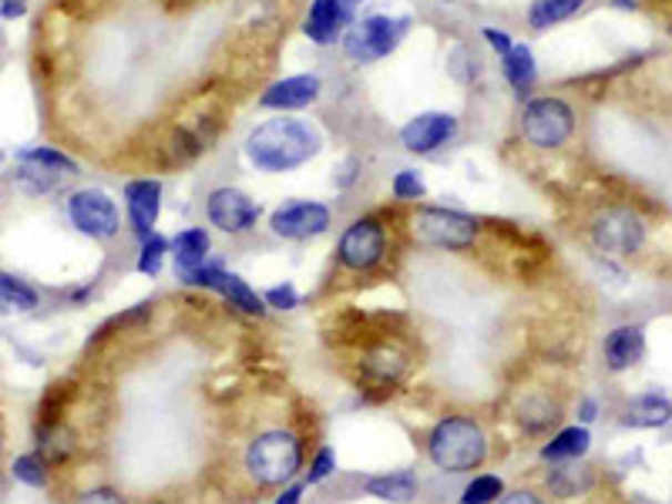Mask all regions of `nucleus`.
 <instances>
[{
	"mask_svg": "<svg viewBox=\"0 0 672 504\" xmlns=\"http://www.w3.org/2000/svg\"><path fill=\"white\" fill-rule=\"evenodd\" d=\"M319 78L316 74H296V78H283L279 84H273L259 104L273 108V111H293V108H306L319 98Z\"/></svg>",
	"mask_w": 672,
	"mask_h": 504,
	"instance_id": "nucleus-15",
	"label": "nucleus"
},
{
	"mask_svg": "<svg viewBox=\"0 0 672 504\" xmlns=\"http://www.w3.org/2000/svg\"><path fill=\"white\" fill-rule=\"evenodd\" d=\"M38 306V290L14 273H0V313H24Z\"/></svg>",
	"mask_w": 672,
	"mask_h": 504,
	"instance_id": "nucleus-22",
	"label": "nucleus"
},
{
	"mask_svg": "<svg viewBox=\"0 0 672 504\" xmlns=\"http://www.w3.org/2000/svg\"><path fill=\"white\" fill-rule=\"evenodd\" d=\"M68 219L91 239H115L122 229L119 209L101 189H78L68 195Z\"/></svg>",
	"mask_w": 672,
	"mask_h": 504,
	"instance_id": "nucleus-7",
	"label": "nucleus"
},
{
	"mask_svg": "<svg viewBox=\"0 0 672 504\" xmlns=\"http://www.w3.org/2000/svg\"><path fill=\"white\" fill-rule=\"evenodd\" d=\"M266 303L276 306V310H293V306L299 303V296H296V290L286 283V286H273V290L266 293Z\"/></svg>",
	"mask_w": 672,
	"mask_h": 504,
	"instance_id": "nucleus-36",
	"label": "nucleus"
},
{
	"mask_svg": "<svg viewBox=\"0 0 672 504\" xmlns=\"http://www.w3.org/2000/svg\"><path fill=\"white\" fill-rule=\"evenodd\" d=\"M344 4H350V8H357V4H360V0H344Z\"/></svg>",
	"mask_w": 672,
	"mask_h": 504,
	"instance_id": "nucleus-42",
	"label": "nucleus"
},
{
	"mask_svg": "<svg viewBox=\"0 0 672 504\" xmlns=\"http://www.w3.org/2000/svg\"><path fill=\"white\" fill-rule=\"evenodd\" d=\"M21 162H31V165H41V169H51L58 175H74L78 172V162L68 159L64 152H54V149H24L18 155Z\"/></svg>",
	"mask_w": 672,
	"mask_h": 504,
	"instance_id": "nucleus-29",
	"label": "nucleus"
},
{
	"mask_svg": "<svg viewBox=\"0 0 672 504\" xmlns=\"http://www.w3.org/2000/svg\"><path fill=\"white\" fill-rule=\"evenodd\" d=\"M165 252H169V242L162 239V235H149L145 242H142V256H139V273H149V276H159V270H162V260H165Z\"/></svg>",
	"mask_w": 672,
	"mask_h": 504,
	"instance_id": "nucleus-32",
	"label": "nucleus"
},
{
	"mask_svg": "<svg viewBox=\"0 0 672 504\" xmlns=\"http://www.w3.org/2000/svg\"><path fill=\"white\" fill-rule=\"evenodd\" d=\"M319 152V135L306 121L269 118L246 139V155L259 172H289Z\"/></svg>",
	"mask_w": 672,
	"mask_h": 504,
	"instance_id": "nucleus-1",
	"label": "nucleus"
},
{
	"mask_svg": "<svg viewBox=\"0 0 672 504\" xmlns=\"http://www.w3.org/2000/svg\"><path fill=\"white\" fill-rule=\"evenodd\" d=\"M672 417V404L659 394H642L625 407V427H662Z\"/></svg>",
	"mask_w": 672,
	"mask_h": 504,
	"instance_id": "nucleus-18",
	"label": "nucleus"
},
{
	"mask_svg": "<svg viewBox=\"0 0 672 504\" xmlns=\"http://www.w3.org/2000/svg\"><path fill=\"white\" fill-rule=\"evenodd\" d=\"M485 38H488V44H491V48H495V51H498L501 58H505V54H508V51L515 48V41H511V38L505 34V31H498V28H485Z\"/></svg>",
	"mask_w": 672,
	"mask_h": 504,
	"instance_id": "nucleus-37",
	"label": "nucleus"
},
{
	"mask_svg": "<svg viewBox=\"0 0 672 504\" xmlns=\"http://www.w3.org/2000/svg\"><path fill=\"white\" fill-rule=\"evenodd\" d=\"M592 239L602 252H612V256H632V252H639V245L645 242V225L629 209H605L592 225Z\"/></svg>",
	"mask_w": 672,
	"mask_h": 504,
	"instance_id": "nucleus-9",
	"label": "nucleus"
},
{
	"mask_svg": "<svg viewBox=\"0 0 672 504\" xmlns=\"http://www.w3.org/2000/svg\"><path fill=\"white\" fill-rule=\"evenodd\" d=\"M125 209H129V222L135 229V235L145 242L159 222V209H162V185L159 179H139L125 185Z\"/></svg>",
	"mask_w": 672,
	"mask_h": 504,
	"instance_id": "nucleus-13",
	"label": "nucleus"
},
{
	"mask_svg": "<svg viewBox=\"0 0 672 504\" xmlns=\"http://www.w3.org/2000/svg\"><path fill=\"white\" fill-rule=\"evenodd\" d=\"M414 235L437 249H468L478 239V222L455 209H417Z\"/></svg>",
	"mask_w": 672,
	"mask_h": 504,
	"instance_id": "nucleus-6",
	"label": "nucleus"
},
{
	"mask_svg": "<svg viewBox=\"0 0 672 504\" xmlns=\"http://www.w3.org/2000/svg\"><path fill=\"white\" fill-rule=\"evenodd\" d=\"M589 431L586 427H566L562 434H554L544 447H541V457L544 461H554V464H562V461H579L586 451H589Z\"/></svg>",
	"mask_w": 672,
	"mask_h": 504,
	"instance_id": "nucleus-19",
	"label": "nucleus"
},
{
	"mask_svg": "<svg viewBox=\"0 0 672 504\" xmlns=\"http://www.w3.org/2000/svg\"><path fill=\"white\" fill-rule=\"evenodd\" d=\"M582 417H586V421H592V417H595V404H592V401L586 404V414H582Z\"/></svg>",
	"mask_w": 672,
	"mask_h": 504,
	"instance_id": "nucleus-41",
	"label": "nucleus"
},
{
	"mask_svg": "<svg viewBox=\"0 0 672 504\" xmlns=\"http://www.w3.org/2000/svg\"><path fill=\"white\" fill-rule=\"evenodd\" d=\"M169 249H172V260H175L179 276L185 280L189 273H195V270L205 266V256H208V235H205V229H185V232L175 235V242H172Z\"/></svg>",
	"mask_w": 672,
	"mask_h": 504,
	"instance_id": "nucleus-17",
	"label": "nucleus"
},
{
	"mask_svg": "<svg viewBox=\"0 0 672 504\" xmlns=\"http://www.w3.org/2000/svg\"><path fill=\"white\" fill-rule=\"evenodd\" d=\"M645 353V336L642 326H619L605 336V360L615 373L635 366Z\"/></svg>",
	"mask_w": 672,
	"mask_h": 504,
	"instance_id": "nucleus-16",
	"label": "nucleus"
},
{
	"mask_svg": "<svg viewBox=\"0 0 672 504\" xmlns=\"http://www.w3.org/2000/svg\"><path fill=\"white\" fill-rule=\"evenodd\" d=\"M333 474V451H319L316 457H313V464H309V477H306V484H319L323 477H329Z\"/></svg>",
	"mask_w": 672,
	"mask_h": 504,
	"instance_id": "nucleus-35",
	"label": "nucleus"
},
{
	"mask_svg": "<svg viewBox=\"0 0 672 504\" xmlns=\"http://www.w3.org/2000/svg\"><path fill=\"white\" fill-rule=\"evenodd\" d=\"M534 74H538V68H534V54H531V48L515 44V48L505 54V78H508V84H511L515 91L525 94V91H531Z\"/></svg>",
	"mask_w": 672,
	"mask_h": 504,
	"instance_id": "nucleus-23",
	"label": "nucleus"
},
{
	"mask_svg": "<svg viewBox=\"0 0 672 504\" xmlns=\"http://www.w3.org/2000/svg\"><path fill=\"white\" fill-rule=\"evenodd\" d=\"M518 421L528 431H544L548 424L558 421V404H551L548 397H525L518 407Z\"/></svg>",
	"mask_w": 672,
	"mask_h": 504,
	"instance_id": "nucleus-28",
	"label": "nucleus"
},
{
	"mask_svg": "<svg viewBox=\"0 0 672 504\" xmlns=\"http://www.w3.org/2000/svg\"><path fill=\"white\" fill-rule=\"evenodd\" d=\"M299 497H303V484H289V487L276 497V504H299Z\"/></svg>",
	"mask_w": 672,
	"mask_h": 504,
	"instance_id": "nucleus-39",
	"label": "nucleus"
},
{
	"mask_svg": "<svg viewBox=\"0 0 672 504\" xmlns=\"http://www.w3.org/2000/svg\"><path fill=\"white\" fill-rule=\"evenodd\" d=\"M218 293L226 296L233 306H240L243 313H250V316H263L266 313V306H263V300L240 280V276H233V273H226V280H222V286H218Z\"/></svg>",
	"mask_w": 672,
	"mask_h": 504,
	"instance_id": "nucleus-27",
	"label": "nucleus"
},
{
	"mask_svg": "<svg viewBox=\"0 0 672 504\" xmlns=\"http://www.w3.org/2000/svg\"><path fill=\"white\" fill-rule=\"evenodd\" d=\"M205 215L215 229L222 232H250L259 222V205L243 192V189H215L205 202Z\"/></svg>",
	"mask_w": 672,
	"mask_h": 504,
	"instance_id": "nucleus-10",
	"label": "nucleus"
},
{
	"mask_svg": "<svg viewBox=\"0 0 672 504\" xmlns=\"http://www.w3.org/2000/svg\"><path fill=\"white\" fill-rule=\"evenodd\" d=\"M548 487H551L554 494H562V497H576V494H582V491L592 487V474H589L586 467H576V464L569 461V464H562V467H551V471H548Z\"/></svg>",
	"mask_w": 672,
	"mask_h": 504,
	"instance_id": "nucleus-24",
	"label": "nucleus"
},
{
	"mask_svg": "<svg viewBox=\"0 0 672 504\" xmlns=\"http://www.w3.org/2000/svg\"><path fill=\"white\" fill-rule=\"evenodd\" d=\"M11 471H14V477H18L21 484H28V487H44V484H48V457H44L41 451L21 454Z\"/></svg>",
	"mask_w": 672,
	"mask_h": 504,
	"instance_id": "nucleus-30",
	"label": "nucleus"
},
{
	"mask_svg": "<svg viewBox=\"0 0 672 504\" xmlns=\"http://www.w3.org/2000/svg\"><path fill=\"white\" fill-rule=\"evenodd\" d=\"M390 189H394L397 199H424V182H420L417 172H397Z\"/></svg>",
	"mask_w": 672,
	"mask_h": 504,
	"instance_id": "nucleus-33",
	"label": "nucleus"
},
{
	"mask_svg": "<svg viewBox=\"0 0 672 504\" xmlns=\"http://www.w3.org/2000/svg\"><path fill=\"white\" fill-rule=\"evenodd\" d=\"M384 252H387V229L374 215L357 219L340 239V263L354 273L374 270L384 260Z\"/></svg>",
	"mask_w": 672,
	"mask_h": 504,
	"instance_id": "nucleus-8",
	"label": "nucleus"
},
{
	"mask_svg": "<svg viewBox=\"0 0 672 504\" xmlns=\"http://www.w3.org/2000/svg\"><path fill=\"white\" fill-rule=\"evenodd\" d=\"M407 21L404 18H387V14H374V18H364L360 24H354L344 38V51L350 61L357 64H370V61H380L387 58L400 38L407 34Z\"/></svg>",
	"mask_w": 672,
	"mask_h": 504,
	"instance_id": "nucleus-5",
	"label": "nucleus"
},
{
	"mask_svg": "<svg viewBox=\"0 0 672 504\" xmlns=\"http://www.w3.org/2000/svg\"><path fill=\"white\" fill-rule=\"evenodd\" d=\"M68 401H71V384H68V381L51 384V391H48V394H44V401L38 404V431L58 427L61 411L68 407Z\"/></svg>",
	"mask_w": 672,
	"mask_h": 504,
	"instance_id": "nucleus-26",
	"label": "nucleus"
},
{
	"mask_svg": "<svg viewBox=\"0 0 672 504\" xmlns=\"http://www.w3.org/2000/svg\"><path fill=\"white\" fill-rule=\"evenodd\" d=\"M367 494L380 497V501H394V504H407L417 494V477L410 471H397V474H380L367 484Z\"/></svg>",
	"mask_w": 672,
	"mask_h": 504,
	"instance_id": "nucleus-20",
	"label": "nucleus"
},
{
	"mask_svg": "<svg viewBox=\"0 0 672 504\" xmlns=\"http://www.w3.org/2000/svg\"><path fill=\"white\" fill-rule=\"evenodd\" d=\"M501 504H541V497L531 494V491H511V494L501 497Z\"/></svg>",
	"mask_w": 672,
	"mask_h": 504,
	"instance_id": "nucleus-38",
	"label": "nucleus"
},
{
	"mask_svg": "<svg viewBox=\"0 0 672 504\" xmlns=\"http://www.w3.org/2000/svg\"><path fill=\"white\" fill-rule=\"evenodd\" d=\"M576 132V111L562 98H534L521 111V135L534 149H558Z\"/></svg>",
	"mask_w": 672,
	"mask_h": 504,
	"instance_id": "nucleus-4",
	"label": "nucleus"
},
{
	"mask_svg": "<svg viewBox=\"0 0 672 504\" xmlns=\"http://www.w3.org/2000/svg\"><path fill=\"white\" fill-rule=\"evenodd\" d=\"M582 4H586V0H534L531 11H528V24L534 31H548L554 24L569 21Z\"/></svg>",
	"mask_w": 672,
	"mask_h": 504,
	"instance_id": "nucleus-21",
	"label": "nucleus"
},
{
	"mask_svg": "<svg viewBox=\"0 0 672 504\" xmlns=\"http://www.w3.org/2000/svg\"><path fill=\"white\" fill-rule=\"evenodd\" d=\"M501 494H505V481L495 477V474H481V477H475V481L465 487L461 504H491V501H498Z\"/></svg>",
	"mask_w": 672,
	"mask_h": 504,
	"instance_id": "nucleus-31",
	"label": "nucleus"
},
{
	"mask_svg": "<svg viewBox=\"0 0 672 504\" xmlns=\"http://www.w3.org/2000/svg\"><path fill=\"white\" fill-rule=\"evenodd\" d=\"M427 454L444 471H471L488 457V437L471 417H444L427 437Z\"/></svg>",
	"mask_w": 672,
	"mask_h": 504,
	"instance_id": "nucleus-2",
	"label": "nucleus"
},
{
	"mask_svg": "<svg viewBox=\"0 0 672 504\" xmlns=\"http://www.w3.org/2000/svg\"><path fill=\"white\" fill-rule=\"evenodd\" d=\"M11 185L24 195H44L58 185V172L51 169H41V165H31V162H21V169L11 175Z\"/></svg>",
	"mask_w": 672,
	"mask_h": 504,
	"instance_id": "nucleus-25",
	"label": "nucleus"
},
{
	"mask_svg": "<svg viewBox=\"0 0 672 504\" xmlns=\"http://www.w3.org/2000/svg\"><path fill=\"white\" fill-rule=\"evenodd\" d=\"M269 225L283 239H309L329 229V209L319 202H289L273 212Z\"/></svg>",
	"mask_w": 672,
	"mask_h": 504,
	"instance_id": "nucleus-12",
	"label": "nucleus"
},
{
	"mask_svg": "<svg viewBox=\"0 0 672 504\" xmlns=\"http://www.w3.org/2000/svg\"><path fill=\"white\" fill-rule=\"evenodd\" d=\"M0 14H4V18H21V14H24V4H21V0H4Z\"/></svg>",
	"mask_w": 672,
	"mask_h": 504,
	"instance_id": "nucleus-40",
	"label": "nucleus"
},
{
	"mask_svg": "<svg viewBox=\"0 0 672 504\" xmlns=\"http://www.w3.org/2000/svg\"><path fill=\"white\" fill-rule=\"evenodd\" d=\"M74 504H125V497L115 487H91V491L78 494Z\"/></svg>",
	"mask_w": 672,
	"mask_h": 504,
	"instance_id": "nucleus-34",
	"label": "nucleus"
},
{
	"mask_svg": "<svg viewBox=\"0 0 672 504\" xmlns=\"http://www.w3.org/2000/svg\"><path fill=\"white\" fill-rule=\"evenodd\" d=\"M350 18H354V8L344 4V0H313L306 18V34L313 44H333L344 34Z\"/></svg>",
	"mask_w": 672,
	"mask_h": 504,
	"instance_id": "nucleus-14",
	"label": "nucleus"
},
{
	"mask_svg": "<svg viewBox=\"0 0 672 504\" xmlns=\"http://www.w3.org/2000/svg\"><path fill=\"white\" fill-rule=\"evenodd\" d=\"M303 464V444L293 431H266L246 451V471L263 487L286 484Z\"/></svg>",
	"mask_w": 672,
	"mask_h": 504,
	"instance_id": "nucleus-3",
	"label": "nucleus"
},
{
	"mask_svg": "<svg viewBox=\"0 0 672 504\" xmlns=\"http://www.w3.org/2000/svg\"><path fill=\"white\" fill-rule=\"evenodd\" d=\"M455 132H458V118L455 114H447V111H424V114H417V118H410L404 124L400 142H404L407 152L427 155V152H434V149L451 142Z\"/></svg>",
	"mask_w": 672,
	"mask_h": 504,
	"instance_id": "nucleus-11",
	"label": "nucleus"
}]
</instances>
